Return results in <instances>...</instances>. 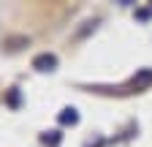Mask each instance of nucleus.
I'll return each instance as SVG.
<instances>
[{"instance_id":"7ed1b4c3","label":"nucleus","mask_w":152,"mask_h":147,"mask_svg":"<svg viewBox=\"0 0 152 147\" xmlns=\"http://www.w3.org/2000/svg\"><path fill=\"white\" fill-rule=\"evenodd\" d=\"M60 123H63V125H76V123H79V115H76L73 106H68V109H63V112H60Z\"/></svg>"},{"instance_id":"f257e3e1","label":"nucleus","mask_w":152,"mask_h":147,"mask_svg":"<svg viewBox=\"0 0 152 147\" xmlns=\"http://www.w3.org/2000/svg\"><path fill=\"white\" fill-rule=\"evenodd\" d=\"M33 68H38V71H54L57 68V57L54 54H38V57L33 60Z\"/></svg>"},{"instance_id":"f03ea898","label":"nucleus","mask_w":152,"mask_h":147,"mask_svg":"<svg viewBox=\"0 0 152 147\" xmlns=\"http://www.w3.org/2000/svg\"><path fill=\"white\" fill-rule=\"evenodd\" d=\"M149 85H152V68H141L136 74V79H133V87H136V90H144Z\"/></svg>"},{"instance_id":"20e7f679","label":"nucleus","mask_w":152,"mask_h":147,"mask_svg":"<svg viewBox=\"0 0 152 147\" xmlns=\"http://www.w3.org/2000/svg\"><path fill=\"white\" fill-rule=\"evenodd\" d=\"M44 142H49V144H57V142H60V134H57V131H52V134H46V136H44Z\"/></svg>"}]
</instances>
